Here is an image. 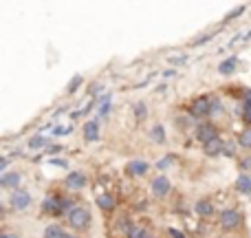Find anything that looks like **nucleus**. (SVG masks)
<instances>
[{"mask_svg":"<svg viewBox=\"0 0 251 238\" xmlns=\"http://www.w3.org/2000/svg\"><path fill=\"white\" fill-rule=\"evenodd\" d=\"M236 66H238V60H236V57H229V60H225V62L218 64V73L221 75H231L236 71Z\"/></svg>","mask_w":251,"mask_h":238,"instance_id":"14","label":"nucleus"},{"mask_svg":"<svg viewBox=\"0 0 251 238\" xmlns=\"http://www.w3.org/2000/svg\"><path fill=\"white\" fill-rule=\"evenodd\" d=\"M216 126L212 124V121H203V124L196 126V139H199L201 143H207L212 141V139H216Z\"/></svg>","mask_w":251,"mask_h":238,"instance_id":"6","label":"nucleus"},{"mask_svg":"<svg viewBox=\"0 0 251 238\" xmlns=\"http://www.w3.org/2000/svg\"><path fill=\"white\" fill-rule=\"evenodd\" d=\"M69 225L73 227L75 232H84L91 225V212L86 208H75L69 212Z\"/></svg>","mask_w":251,"mask_h":238,"instance_id":"1","label":"nucleus"},{"mask_svg":"<svg viewBox=\"0 0 251 238\" xmlns=\"http://www.w3.org/2000/svg\"><path fill=\"white\" fill-rule=\"evenodd\" d=\"M236 190L240 194H251V174H240L236 179Z\"/></svg>","mask_w":251,"mask_h":238,"instance_id":"13","label":"nucleus"},{"mask_svg":"<svg viewBox=\"0 0 251 238\" xmlns=\"http://www.w3.org/2000/svg\"><path fill=\"white\" fill-rule=\"evenodd\" d=\"M47 143H49L47 137H33V139L29 141V148H31V150H40V148H44Z\"/></svg>","mask_w":251,"mask_h":238,"instance_id":"22","label":"nucleus"},{"mask_svg":"<svg viewBox=\"0 0 251 238\" xmlns=\"http://www.w3.org/2000/svg\"><path fill=\"white\" fill-rule=\"evenodd\" d=\"M225 155H227V157L234 155V146H225Z\"/></svg>","mask_w":251,"mask_h":238,"instance_id":"32","label":"nucleus"},{"mask_svg":"<svg viewBox=\"0 0 251 238\" xmlns=\"http://www.w3.org/2000/svg\"><path fill=\"white\" fill-rule=\"evenodd\" d=\"M82 82H84V78H82V75H75V78L69 82V88H66V91H69V93H75V91H77V88H79V84H82Z\"/></svg>","mask_w":251,"mask_h":238,"instance_id":"24","label":"nucleus"},{"mask_svg":"<svg viewBox=\"0 0 251 238\" xmlns=\"http://www.w3.org/2000/svg\"><path fill=\"white\" fill-rule=\"evenodd\" d=\"M187 62V57L185 55H181V57H176V55H172L170 57V64H176V66H181V64H185Z\"/></svg>","mask_w":251,"mask_h":238,"instance_id":"28","label":"nucleus"},{"mask_svg":"<svg viewBox=\"0 0 251 238\" xmlns=\"http://www.w3.org/2000/svg\"><path fill=\"white\" fill-rule=\"evenodd\" d=\"M243 11H245V7H243V4H240V7H236V9H234V11H231V13H227L225 22H229V20H234V18H238V16H240V13H243Z\"/></svg>","mask_w":251,"mask_h":238,"instance_id":"26","label":"nucleus"},{"mask_svg":"<svg viewBox=\"0 0 251 238\" xmlns=\"http://www.w3.org/2000/svg\"><path fill=\"white\" fill-rule=\"evenodd\" d=\"M172 163H174V155H165V159H161V161H159V170L170 168Z\"/></svg>","mask_w":251,"mask_h":238,"instance_id":"25","label":"nucleus"},{"mask_svg":"<svg viewBox=\"0 0 251 238\" xmlns=\"http://www.w3.org/2000/svg\"><path fill=\"white\" fill-rule=\"evenodd\" d=\"M20 183H22L20 172H7L0 177V187H4V190H20Z\"/></svg>","mask_w":251,"mask_h":238,"instance_id":"7","label":"nucleus"},{"mask_svg":"<svg viewBox=\"0 0 251 238\" xmlns=\"http://www.w3.org/2000/svg\"><path fill=\"white\" fill-rule=\"evenodd\" d=\"M9 205H11L13 210H26L31 205V194L26 190H13L11 192V199H9Z\"/></svg>","mask_w":251,"mask_h":238,"instance_id":"5","label":"nucleus"},{"mask_svg":"<svg viewBox=\"0 0 251 238\" xmlns=\"http://www.w3.org/2000/svg\"><path fill=\"white\" fill-rule=\"evenodd\" d=\"M148 161H141V159H137V161H130L128 165H126V174L128 177H143V174L148 172Z\"/></svg>","mask_w":251,"mask_h":238,"instance_id":"8","label":"nucleus"},{"mask_svg":"<svg viewBox=\"0 0 251 238\" xmlns=\"http://www.w3.org/2000/svg\"><path fill=\"white\" fill-rule=\"evenodd\" d=\"M249 40H251V29L247 31V33H240V35H236V38L229 42V47H240V44L249 42Z\"/></svg>","mask_w":251,"mask_h":238,"instance_id":"21","label":"nucleus"},{"mask_svg":"<svg viewBox=\"0 0 251 238\" xmlns=\"http://www.w3.org/2000/svg\"><path fill=\"white\" fill-rule=\"evenodd\" d=\"M7 165H9V159L2 157V159H0V174H7Z\"/></svg>","mask_w":251,"mask_h":238,"instance_id":"29","label":"nucleus"},{"mask_svg":"<svg viewBox=\"0 0 251 238\" xmlns=\"http://www.w3.org/2000/svg\"><path fill=\"white\" fill-rule=\"evenodd\" d=\"M134 117L139 121H143L148 117V106L143 104V102H137V104H134Z\"/></svg>","mask_w":251,"mask_h":238,"instance_id":"19","label":"nucleus"},{"mask_svg":"<svg viewBox=\"0 0 251 238\" xmlns=\"http://www.w3.org/2000/svg\"><path fill=\"white\" fill-rule=\"evenodd\" d=\"M66 234L62 232L60 225H49L47 230H44V238H64Z\"/></svg>","mask_w":251,"mask_h":238,"instance_id":"18","label":"nucleus"},{"mask_svg":"<svg viewBox=\"0 0 251 238\" xmlns=\"http://www.w3.org/2000/svg\"><path fill=\"white\" fill-rule=\"evenodd\" d=\"M240 221H243V216H240L238 210L229 208V210H223L221 214V227L223 230H236V227H240Z\"/></svg>","mask_w":251,"mask_h":238,"instance_id":"2","label":"nucleus"},{"mask_svg":"<svg viewBox=\"0 0 251 238\" xmlns=\"http://www.w3.org/2000/svg\"><path fill=\"white\" fill-rule=\"evenodd\" d=\"M84 139L86 141H97L100 139V124H97V119L86 121V126H84Z\"/></svg>","mask_w":251,"mask_h":238,"instance_id":"10","label":"nucleus"},{"mask_svg":"<svg viewBox=\"0 0 251 238\" xmlns=\"http://www.w3.org/2000/svg\"><path fill=\"white\" fill-rule=\"evenodd\" d=\"M203 152H205V157H218L221 152H225V143H223L221 137H216L212 141L203 143Z\"/></svg>","mask_w":251,"mask_h":238,"instance_id":"9","label":"nucleus"},{"mask_svg":"<svg viewBox=\"0 0 251 238\" xmlns=\"http://www.w3.org/2000/svg\"><path fill=\"white\" fill-rule=\"evenodd\" d=\"M64 238H75V236H71V234H66V236H64Z\"/></svg>","mask_w":251,"mask_h":238,"instance_id":"34","label":"nucleus"},{"mask_svg":"<svg viewBox=\"0 0 251 238\" xmlns=\"http://www.w3.org/2000/svg\"><path fill=\"white\" fill-rule=\"evenodd\" d=\"M66 185H69L71 190H82V187L86 185V177H84L82 172H71L69 177H66Z\"/></svg>","mask_w":251,"mask_h":238,"instance_id":"12","label":"nucleus"},{"mask_svg":"<svg viewBox=\"0 0 251 238\" xmlns=\"http://www.w3.org/2000/svg\"><path fill=\"white\" fill-rule=\"evenodd\" d=\"M110 110V95H104L100 100V117H106Z\"/></svg>","mask_w":251,"mask_h":238,"instance_id":"20","label":"nucleus"},{"mask_svg":"<svg viewBox=\"0 0 251 238\" xmlns=\"http://www.w3.org/2000/svg\"><path fill=\"white\" fill-rule=\"evenodd\" d=\"M2 238H20L18 234H2Z\"/></svg>","mask_w":251,"mask_h":238,"instance_id":"33","label":"nucleus"},{"mask_svg":"<svg viewBox=\"0 0 251 238\" xmlns=\"http://www.w3.org/2000/svg\"><path fill=\"white\" fill-rule=\"evenodd\" d=\"M150 190H152V194H154L156 199H163V196H168V192L172 190V183H170V179L165 177V174H159V177L152 181Z\"/></svg>","mask_w":251,"mask_h":238,"instance_id":"4","label":"nucleus"},{"mask_svg":"<svg viewBox=\"0 0 251 238\" xmlns=\"http://www.w3.org/2000/svg\"><path fill=\"white\" fill-rule=\"evenodd\" d=\"M238 146L245 148V150H251V126H247V128L243 130V134H240V139H238Z\"/></svg>","mask_w":251,"mask_h":238,"instance_id":"17","label":"nucleus"},{"mask_svg":"<svg viewBox=\"0 0 251 238\" xmlns=\"http://www.w3.org/2000/svg\"><path fill=\"white\" fill-rule=\"evenodd\" d=\"M216 113H221V102L214 100L212 102V115H216Z\"/></svg>","mask_w":251,"mask_h":238,"instance_id":"31","label":"nucleus"},{"mask_svg":"<svg viewBox=\"0 0 251 238\" xmlns=\"http://www.w3.org/2000/svg\"><path fill=\"white\" fill-rule=\"evenodd\" d=\"M170 236H172V238H185V234H183V232L174 230V227H170Z\"/></svg>","mask_w":251,"mask_h":238,"instance_id":"30","label":"nucleus"},{"mask_svg":"<svg viewBox=\"0 0 251 238\" xmlns=\"http://www.w3.org/2000/svg\"><path fill=\"white\" fill-rule=\"evenodd\" d=\"M240 168L245 170V172H251V157H245V159H240Z\"/></svg>","mask_w":251,"mask_h":238,"instance_id":"27","label":"nucleus"},{"mask_svg":"<svg viewBox=\"0 0 251 238\" xmlns=\"http://www.w3.org/2000/svg\"><path fill=\"white\" fill-rule=\"evenodd\" d=\"M128 238H146V230H143V227H137V225H130Z\"/></svg>","mask_w":251,"mask_h":238,"instance_id":"23","label":"nucleus"},{"mask_svg":"<svg viewBox=\"0 0 251 238\" xmlns=\"http://www.w3.org/2000/svg\"><path fill=\"white\" fill-rule=\"evenodd\" d=\"M190 115L192 117H207V115H212V100H209V97H199V100H194L190 106Z\"/></svg>","mask_w":251,"mask_h":238,"instance_id":"3","label":"nucleus"},{"mask_svg":"<svg viewBox=\"0 0 251 238\" xmlns=\"http://www.w3.org/2000/svg\"><path fill=\"white\" fill-rule=\"evenodd\" d=\"M97 205H100V210H104V212H110V210H115V199L110 194H100L97 196Z\"/></svg>","mask_w":251,"mask_h":238,"instance_id":"15","label":"nucleus"},{"mask_svg":"<svg viewBox=\"0 0 251 238\" xmlns=\"http://www.w3.org/2000/svg\"><path fill=\"white\" fill-rule=\"evenodd\" d=\"M150 139L154 143H165V128L161 124H156V126H152V130H150Z\"/></svg>","mask_w":251,"mask_h":238,"instance_id":"16","label":"nucleus"},{"mask_svg":"<svg viewBox=\"0 0 251 238\" xmlns=\"http://www.w3.org/2000/svg\"><path fill=\"white\" fill-rule=\"evenodd\" d=\"M194 210H196V214H199V216H203V218L214 216V203H212V201H207V199H201L199 203L194 205Z\"/></svg>","mask_w":251,"mask_h":238,"instance_id":"11","label":"nucleus"}]
</instances>
